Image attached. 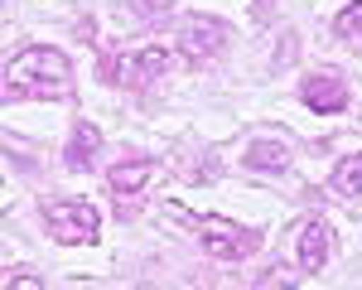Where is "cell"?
Returning <instances> with one entry per match:
<instances>
[{"mask_svg":"<svg viewBox=\"0 0 362 290\" xmlns=\"http://www.w3.org/2000/svg\"><path fill=\"white\" fill-rule=\"evenodd\" d=\"M300 97H305V107H309V112L334 116V112H343V107H348V83H343V73L324 68V73H309V78H305Z\"/></svg>","mask_w":362,"mask_h":290,"instance_id":"6","label":"cell"},{"mask_svg":"<svg viewBox=\"0 0 362 290\" xmlns=\"http://www.w3.org/2000/svg\"><path fill=\"white\" fill-rule=\"evenodd\" d=\"M169 73V54L160 44H150V49H136V54H102V78L116 87H150L155 78H165Z\"/></svg>","mask_w":362,"mask_h":290,"instance_id":"4","label":"cell"},{"mask_svg":"<svg viewBox=\"0 0 362 290\" xmlns=\"http://www.w3.org/2000/svg\"><path fill=\"white\" fill-rule=\"evenodd\" d=\"M334 257V232L324 218H305L300 223V266L305 271H324V261Z\"/></svg>","mask_w":362,"mask_h":290,"instance_id":"8","label":"cell"},{"mask_svg":"<svg viewBox=\"0 0 362 290\" xmlns=\"http://www.w3.org/2000/svg\"><path fill=\"white\" fill-rule=\"evenodd\" d=\"M68 87H73V63L58 49L34 44L5 63V102H49L63 97Z\"/></svg>","mask_w":362,"mask_h":290,"instance_id":"1","label":"cell"},{"mask_svg":"<svg viewBox=\"0 0 362 290\" xmlns=\"http://www.w3.org/2000/svg\"><path fill=\"white\" fill-rule=\"evenodd\" d=\"M227 44V25L223 20H203V15H189L184 25H179V49L189 63H203V58L223 54Z\"/></svg>","mask_w":362,"mask_h":290,"instance_id":"5","label":"cell"},{"mask_svg":"<svg viewBox=\"0 0 362 290\" xmlns=\"http://www.w3.org/2000/svg\"><path fill=\"white\" fill-rule=\"evenodd\" d=\"M329 189L343 194V199H362V155H343V160H338Z\"/></svg>","mask_w":362,"mask_h":290,"instance_id":"11","label":"cell"},{"mask_svg":"<svg viewBox=\"0 0 362 290\" xmlns=\"http://www.w3.org/2000/svg\"><path fill=\"white\" fill-rule=\"evenodd\" d=\"M5 290H44V281H39V276H15V271H10V276H5Z\"/></svg>","mask_w":362,"mask_h":290,"instance_id":"15","label":"cell"},{"mask_svg":"<svg viewBox=\"0 0 362 290\" xmlns=\"http://www.w3.org/2000/svg\"><path fill=\"white\" fill-rule=\"evenodd\" d=\"M155 170H160L155 160H126V165H112L107 170V184H112V194L121 203H136L145 194V184L155 179Z\"/></svg>","mask_w":362,"mask_h":290,"instance_id":"7","label":"cell"},{"mask_svg":"<svg viewBox=\"0 0 362 290\" xmlns=\"http://www.w3.org/2000/svg\"><path fill=\"white\" fill-rule=\"evenodd\" d=\"M334 34L348 39V44H362V0H353V5L334 20Z\"/></svg>","mask_w":362,"mask_h":290,"instance_id":"12","label":"cell"},{"mask_svg":"<svg viewBox=\"0 0 362 290\" xmlns=\"http://www.w3.org/2000/svg\"><path fill=\"white\" fill-rule=\"evenodd\" d=\"M290 281H295V271H290V266H271L266 276H256V286H290Z\"/></svg>","mask_w":362,"mask_h":290,"instance_id":"14","label":"cell"},{"mask_svg":"<svg viewBox=\"0 0 362 290\" xmlns=\"http://www.w3.org/2000/svg\"><path fill=\"white\" fill-rule=\"evenodd\" d=\"M169 218H179L184 228H194L198 232V247H203L208 257H218V261H242V257H251V252L261 247V232L237 228V223H227V218L189 213L184 203H169Z\"/></svg>","mask_w":362,"mask_h":290,"instance_id":"2","label":"cell"},{"mask_svg":"<svg viewBox=\"0 0 362 290\" xmlns=\"http://www.w3.org/2000/svg\"><path fill=\"white\" fill-rule=\"evenodd\" d=\"M290 145L285 141H251L247 145V170H271V174H280V170H290Z\"/></svg>","mask_w":362,"mask_h":290,"instance_id":"10","label":"cell"},{"mask_svg":"<svg viewBox=\"0 0 362 290\" xmlns=\"http://www.w3.org/2000/svg\"><path fill=\"white\" fill-rule=\"evenodd\" d=\"M39 213H44L49 232H54L58 242H68V247L92 242V237L102 232V213H97L92 203H83V199H44Z\"/></svg>","mask_w":362,"mask_h":290,"instance_id":"3","label":"cell"},{"mask_svg":"<svg viewBox=\"0 0 362 290\" xmlns=\"http://www.w3.org/2000/svg\"><path fill=\"white\" fill-rule=\"evenodd\" d=\"M131 10H136V15H145V20H160V15H169V10H174V0H131Z\"/></svg>","mask_w":362,"mask_h":290,"instance_id":"13","label":"cell"},{"mask_svg":"<svg viewBox=\"0 0 362 290\" xmlns=\"http://www.w3.org/2000/svg\"><path fill=\"white\" fill-rule=\"evenodd\" d=\"M97 150H102V131L92 126V121H78L73 126V141H68V170L73 174H83V170H92V160H97Z\"/></svg>","mask_w":362,"mask_h":290,"instance_id":"9","label":"cell"}]
</instances>
